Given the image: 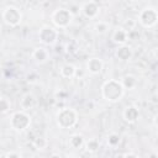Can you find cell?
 I'll list each match as a JSON object with an SVG mask.
<instances>
[{
    "instance_id": "obj_1",
    "label": "cell",
    "mask_w": 158,
    "mask_h": 158,
    "mask_svg": "<svg viewBox=\"0 0 158 158\" xmlns=\"http://www.w3.org/2000/svg\"><path fill=\"white\" fill-rule=\"evenodd\" d=\"M123 95L125 89L122 88L120 80L109 79L101 85V96L109 102H117L123 98Z\"/></svg>"
},
{
    "instance_id": "obj_2",
    "label": "cell",
    "mask_w": 158,
    "mask_h": 158,
    "mask_svg": "<svg viewBox=\"0 0 158 158\" xmlns=\"http://www.w3.org/2000/svg\"><path fill=\"white\" fill-rule=\"evenodd\" d=\"M78 118H79L78 111L70 106L62 107L56 114V122H57L58 127L63 128V130L73 128L77 125Z\"/></svg>"
},
{
    "instance_id": "obj_3",
    "label": "cell",
    "mask_w": 158,
    "mask_h": 158,
    "mask_svg": "<svg viewBox=\"0 0 158 158\" xmlns=\"http://www.w3.org/2000/svg\"><path fill=\"white\" fill-rule=\"evenodd\" d=\"M73 14L67 7H57L51 14V21L56 28H67L73 21Z\"/></svg>"
},
{
    "instance_id": "obj_4",
    "label": "cell",
    "mask_w": 158,
    "mask_h": 158,
    "mask_svg": "<svg viewBox=\"0 0 158 158\" xmlns=\"http://www.w3.org/2000/svg\"><path fill=\"white\" fill-rule=\"evenodd\" d=\"M31 125V116L26 111H15L10 116V127L16 132L26 131Z\"/></svg>"
},
{
    "instance_id": "obj_5",
    "label": "cell",
    "mask_w": 158,
    "mask_h": 158,
    "mask_svg": "<svg viewBox=\"0 0 158 158\" xmlns=\"http://www.w3.org/2000/svg\"><path fill=\"white\" fill-rule=\"evenodd\" d=\"M138 23L144 28H152L158 22V11L153 6H147L142 9L138 14Z\"/></svg>"
},
{
    "instance_id": "obj_6",
    "label": "cell",
    "mask_w": 158,
    "mask_h": 158,
    "mask_svg": "<svg viewBox=\"0 0 158 158\" xmlns=\"http://www.w3.org/2000/svg\"><path fill=\"white\" fill-rule=\"evenodd\" d=\"M1 20L10 27H16L22 22V12L16 6H6L1 12Z\"/></svg>"
},
{
    "instance_id": "obj_7",
    "label": "cell",
    "mask_w": 158,
    "mask_h": 158,
    "mask_svg": "<svg viewBox=\"0 0 158 158\" xmlns=\"http://www.w3.org/2000/svg\"><path fill=\"white\" fill-rule=\"evenodd\" d=\"M38 41L44 44V46H54L58 41L59 37V32L56 27L49 26V25H44L40 28L38 31Z\"/></svg>"
},
{
    "instance_id": "obj_8",
    "label": "cell",
    "mask_w": 158,
    "mask_h": 158,
    "mask_svg": "<svg viewBox=\"0 0 158 158\" xmlns=\"http://www.w3.org/2000/svg\"><path fill=\"white\" fill-rule=\"evenodd\" d=\"M80 12L86 19H95L100 12V5L96 1H85L80 5Z\"/></svg>"
},
{
    "instance_id": "obj_9",
    "label": "cell",
    "mask_w": 158,
    "mask_h": 158,
    "mask_svg": "<svg viewBox=\"0 0 158 158\" xmlns=\"http://www.w3.org/2000/svg\"><path fill=\"white\" fill-rule=\"evenodd\" d=\"M122 118L127 123H136L139 118V109L136 105H127L122 111Z\"/></svg>"
},
{
    "instance_id": "obj_10",
    "label": "cell",
    "mask_w": 158,
    "mask_h": 158,
    "mask_svg": "<svg viewBox=\"0 0 158 158\" xmlns=\"http://www.w3.org/2000/svg\"><path fill=\"white\" fill-rule=\"evenodd\" d=\"M102 68H104V62L101 58L93 57V58H89V60L86 62V72L90 73L91 75L100 74Z\"/></svg>"
},
{
    "instance_id": "obj_11",
    "label": "cell",
    "mask_w": 158,
    "mask_h": 158,
    "mask_svg": "<svg viewBox=\"0 0 158 158\" xmlns=\"http://www.w3.org/2000/svg\"><path fill=\"white\" fill-rule=\"evenodd\" d=\"M115 57H116L120 62H128V60H131L132 57H133V49H132V47H130L128 44L118 46L117 49L115 51Z\"/></svg>"
},
{
    "instance_id": "obj_12",
    "label": "cell",
    "mask_w": 158,
    "mask_h": 158,
    "mask_svg": "<svg viewBox=\"0 0 158 158\" xmlns=\"http://www.w3.org/2000/svg\"><path fill=\"white\" fill-rule=\"evenodd\" d=\"M128 37H130V33H127L121 26L120 27H116L114 31H112V35H111V40L117 46H123L127 43L128 41Z\"/></svg>"
},
{
    "instance_id": "obj_13",
    "label": "cell",
    "mask_w": 158,
    "mask_h": 158,
    "mask_svg": "<svg viewBox=\"0 0 158 158\" xmlns=\"http://www.w3.org/2000/svg\"><path fill=\"white\" fill-rule=\"evenodd\" d=\"M31 57L37 64H44L49 59V52L44 47H36L33 48Z\"/></svg>"
},
{
    "instance_id": "obj_14",
    "label": "cell",
    "mask_w": 158,
    "mask_h": 158,
    "mask_svg": "<svg viewBox=\"0 0 158 158\" xmlns=\"http://www.w3.org/2000/svg\"><path fill=\"white\" fill-rule=\"evenodd\" d=\"M36 105V98L31 94V93H27L25 95H22V98L20 99V107L22 111H27V110H31L33 109Z\"/></svg>"
},
{
    "instance_id": "obj_15",
    "label": "cell",
    "mask_w": 158,
    "mask_h": 158,
    "mask_svg": "<svg viewBox=\"0 0 158 158\" xmlns=\"http://www.w3.org/2000/svg\"><path fill=\"white\" fill-rule=\"evenodd\" d=\"M120 83H121L122 88L125 89V91L126 90H132L137 85V78L132 74H126L120 79Z\"/></svg>"
},
{
    "instance_id": "obj_16",
    "label": "cell",
    "mask_w": 158,
    "mask_h": 158,
    "mask_svg": "<svg viewBox=\"0 0 158 158\" xmlns=\"http://www.w3.org/2000/svg\"><path fill=\"white\" fill-rule=\"evenodd\" d=\"M84 143H85V138L83 135H79V133H74L69 137L68 139V144L70 148L73 149H80L84 147Z\"/></svg>"
},
{
    "instance_id": "obj_17",
    "label": "cell",
    "mask_w": 158,
    "mask_h": 158,
    "mask_svg": "<svg viewBox=\"0 0 158 158\" xmlns=\"http://www.w3.org/2000/svg\"><path fill=\"white\" fill-rule=\"evenodd\" d=\"M75 70H77L75 65H73L72 63H64L59 68V74L65 79H72L75 75Z\"/></svg>"
},
{
    "instance_id": "obj_18",
    "label": "cell",
    "mask_w": 158,
    "mask_h": 158,
    "mask_svg": "<svg viewBox=\"0 0 158 158\" xmlns=\"http://www.w3.org/2000/svg\"><path fill=\"white\" fill-rule=\"evenodd\" d=\"M84 147H85V151H86V152H89V153H95V152L99 151V148H100V142H99L98 138H90V139L85 141Z\"/></svg>"
},
{
    "instance_id": "obj_19",
    "label": "cell",
    "mask_w": 158,
    "mask_h": 158,
    "mask_svg": "<svg viewBox=\"0 0 158 158\" xmlns=\"http://www.w3.org/2000/svg\"><path fill=\"white\" fill-rule=\"evenodd\" d=\"M32 144H33V147H35L36 149L43 151V149H46V148L48 147V141H47V138L43 137V136H37V137L33 138Z\"/></svg>"
},
{
    "instance_id": "obj_20",
    "label": "cell",
    "mask_w": 158,
    "mask_h": 158,
    "mask_svg": "<svg viewBox=\"0 0 158 158\" xmlns=\"http://www.w3.org/2000/svg\"><path fill=\"white\" fill-rule=\"evenodd\" d=\"M94 30L98 35H105L110 30V23L106 22V21H98L94 25Z\"/></svg>"
},
{
    "instance_id": "obj_21",
    "label": "cell",
    "mask_w": 158,
    "mask_h": 158,
    "mask_svg": "<svg viewBox=\"0 0 158 158\" xmlns=\"http://www.w3.org/2000/svg\"><path fill=\"white\" fill-rule=\"evenodd\" d=\"M136 25H137V21H136V20H133V19H131V17H128V19H126V20H125V22L122 23V26H121V27H122L127 33H130L132 30H135Z\"/></svg>"
},
{
    "instance_id": "obj_22",
    "label": "cell",
    "mask_w": 158,
    "mask_h": 158,
    "mask_svg": "<svg viewBox=\"0 0 158 158\" xmlns=\"http://www.w3.org/2000/svg\"><path fill=\"white\" fill-rule=\"evenodd\" d=\"M120 141H121V137H120V135H117V133H110L109 137H107V144H109L110 147H116V146H118Z\"/></svg>"
},
{
    "instance_id": "obj_23",
    "label": "cell",
    "mask_w": 158,
    "mask_h": 158,
    "mask_svg": "<svg viewBox=\"0 0 158 158\" xmlns=\"http://www.w3.org/2000/svg\"><path fill=\"white\" fill-rule=\"evenodd\" d=\"M11 109V104L7 99L0 98V114H6Z\"/></svg>"
},
{
    "instance_id": "obj_24",
    "label": "cell",
    "mask_w": 158,
    "mask_h": 158,
    "mask_svg": "<svg viewBox=\"0 0 158 158\" xmlns=\"http://www.w3.org/2000/svg\"><path fill=\"white\" fill-rule=\"evenodd\" d=\"M5 158H21V154L16 151H9V152H6Z\"/></svg>"
},
{
    "instance_id": "obj_25",
    "label": "cell",
    "mask_w": 158,
    "mask_h": 158,
    "mask_svg": "<svg viewBox=\"0 0 158 158\" xmlns=\"http://www.w3.org/2000/svg\"><path fill=\"white\" fill-rule=\"evenodd\" d=\"M123 158H139L136 153H133V152H130V153H126V154H123Z\"/></svg>"
},
{
    "instance_id": "obj_26",
    "label": "cell",
    "mask_w": 158,
    "mask_h": 158,
    "mask_svg": "<svg viewBox=\"0 0 158 158\" xmlns=\"http://www.w3.org/2000/svg\"><path fill=\"white\" fill-rule=\"evenodd\" d=\"M49 158H62V156H60L59 153H52V154L49 156Z\"/></svg>"
},
{
    "instance_id": "obj_27",
    "label": "cell",
    "mask_w": 158,
    "mask_h": 158,
    "mask_svg": "<svg viewBox=\"0 0 158 158\" xmlns=\"http://www.w3.org/2000/svg\"><path fill=\"white\" fill-rule=\"evenodd\" d=\"M148 158H158V156H157L156 152H151V153L148 154Z\"/></svg>"
},
{
    "instance_id": "obj_28",
    "label": "cell",
    "mask_w": 158,
    "mask_h": 158,
    "mask_svg": "<svg viewBox=\"0 0 158 158\" xmlns=\"http://www.w3.org/2000/svg\"><path fill=\"white\" fill-rule=\"evenodd\" d=\"M65 158H79V157H78L77 154H68Z\"/></svg>"
},
{
    "instance_id": "obj_29",
    "label": "cell",
    "mask_w": 158,
    "mask_h": 158,
    "mask_svg": "<svg viewBox=\"0 0 158 158\" xmlns=\"http://www.w3.org/2000/svg\"><path fill=\"white\" fill-rule=\"evenodd\" d=\"M116 158H123V154H116Z\"/></svg>"
},
{
    "instance_id": "obj_30",
    "label": "cell",
    "mask_w": 158,
    "mask_h": 158,
    "mask_svg": "<svg viewBox=\"0 0 158 158\" xmlns=\"http://www.w3.org/2000/svg\"><path fill=\"white\" fill-rule=\"evenodd\" d=\"M0 32H1V25H0Z\"/></svg>"
}]
</instances>
